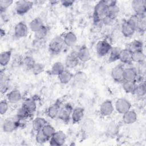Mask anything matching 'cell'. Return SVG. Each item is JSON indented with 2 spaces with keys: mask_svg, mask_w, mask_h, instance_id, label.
Segmentation results:
<instances>
[{
  "mask_svg": "<svg viewBox=\"0 0 146 146\" xmlns=\"http://www.w3.org/2000/svg\"><path fill=\"white\" fill-rule=\"evenodd\" d=\"M64 46L63 38L60 36H57L52 38L48 44V50L53 54L60 53Z\"/></svg>",
  "mask_w": 146,
  "mask_h": 146,
  "instance_id": "cell-1",
  "label": "cell"
},
{
  "mask_svg": "<svg viewBox=\"0 0 146 146\" xmlns=\"http://www.w3.org/2000/svg\"><path fill=\"white\" fill-rule=\"evenodd\" d=\"M107 7L104 1H99L95 5L94 10V18L95 21H102L103 17L107 15Z\"/></svg>",
  "mask_w": 146,
  "mask_h": 146,
  "instance_id": "cell-2",
  "label": "cell"
},
{
  "mask_svg": "<svg viewBox=\"0 0 146 146\" xmlns=\"http://www.w3.org/2000/svg\"><path fill=\"white\" fill-rule=\"evenodd\" d=\"M33 2L30 1H18L15 4V11L18 15H24L28 13L33 7Z\"/></svg>",
  "mask_w": 146,
  "mask_h": 146,
  "instance_id": "cell-3",
  "label": "cell"
},
{
  "mask_svg": "<svg viewBox=\"0 0 146 146\" xmlns=\"http://www.w3.org/2000/svg\"><path fill=\"white\" fill-rule=\"evenodd\" d=\"M112 47L109 42L105 40H101L96 45V51L100 56H104L110 52Z\"/></svg>",
  "mask_w": 146,
  "mask_h": 146,
  "instance_id": "cell-4",
  "label": "cell"
},
{
  "mask_svg": "<svg viewBox=\"0 0 146 146\" xmlns=\"http://www.w3.org/2000/svg\"><path fill=\"white\" fill-rule=\"evenodd\" d=\"M72 107L70 104H66L61 107L58 118L64 122H67L70 120L71 117Z\"/></svg>",
  "mask_w": 146,
  "mask_h": 146,
  "instance_id": "cell-5",
  "label": "cell"
},
{
  "mask_svg": "<svg viewBox=\"0 0 146 146\" xmlns=\"http://www.w3.org/2000/svg\"><path fill=\"white\" fill-rule=\"evenodd\" d=\"M115 107L117 112L123 114L131 110V104L127 99L124 98H120L116 100Z\"/></svg>",
  "mask_w": 146,
  "mask_h": 146,
  "instance_id": "cell-6",
  "label": "cell"
},
{
  "mask_svg": "<svg viewBox=\"0 0 146 146\" xmlns=\"http://www.w3.org/2000/svg\"><path fill=\"white\" fill-rule=\"evenodd\" d=\"M66 135L62 131H56L50 139V144L51 145H62L66 142Z\"/></svg>",
  "mask_w": 146,
  "mask_h": 146,
  "instance_id": "cell-7",
  "label": "cell"
},
{
  "mask_svg": "<svg viewBox=\"0 0 146 146\" xmlns=\"http://www.w3.org/2000/svg\"><path fill=\"white\" fill-rule=\"evenodd\" d=\"M133 10L136 15H145L146 1L145 0H133L131 2Z\"/></svg>",
  "mask_w": 146,
  "mask_h": 146,
  "instance_id": "cell-8",
  "label": "cell"
},
{
  "mask_svg": "<svg viewBox=\"0 0 146 146\" xmlns=\"http://www.w3.org/2000/svg\"><path fill=\"white\" fill-rule=\"evenodd\" d=\"M14 32L17 38H24L28 34V27L24 22H19L15 26Z\"/></svg>",
  "mask_w": 146,
  "mask_h": 146,
  "instance_id": "cell-9",
  "label": "cell"
},
{
  "mask_svg": "<svg viewBox=\"0 0 146 146\" xmlns=\"http://www.w3.org/2000/svg\"><path fill=\"white\" fill-rule=\"evenodd\" d=\"M114 111V107L111 101L106 100L103 102L100 107V112L104 116L111 115Z\"/></svg>",
  "mask_w": 146,
  "mask_h": 146,
  "instance_id": "cell-10",
  "label": "cell"
},
{
  "mask_svg": "<svg viewBox=\"0 0 146 146\" xmlns=\"http://www.w3.org/2000/svg\"><path fill=\"white\" fill-rule=\"evenodd\" d=\"M124 68L121 65H117L114 67L111 72V75L115 82H122L123 81V74Z\"/></svg>",
  "mask_w": 146,
  "mask_h": 146,
  "instance_id": "cell-11",
  "label": "cell"
},
{
  "mask_svg": "<svg viewBox=\"0 0 146 146\" xmlns=\"http://www.w3.org/2000/svg\"><path fill=\"white\" fill-rule=\"evenodd\" d=\"M79 61L80 60L77 55V52H72L68 55L66 58L64 64L66 67L72 68L78 66Z\"/></svg>",
  "mask_w": 146,
  "mask_h": 146,
  "instance_id": "cell-12",
  "label": "cell"
},
{
  "mask_svg": "<svg viewBox=\"0 0 146 146\" xmlns=\"http://www.w3.org/2000/svg\"><path fill=\"white\" fill-rule=\"evenodd\" d=\"M121 31L122 34L126 38L131 37L135 33L136 30L128 22V21H124L121 25Z\"/></svg>",
  "mask_w": 146,
  "mask_h": 146,
  "instance_id": "cell-13",
  "label": "cell"
},
{
  "mask_svg": "<svg viewBox=\"0 0 146 146\" xmlns=\"http://www.w3.org/2000/svg\"><path fill=\"white\" fill-rule=\"evenodd\" d=\"M137 113L133 110H129L123 114V121L126 124H132L135 123L137 120Z\"/></svg>",
  "mask_w": 146,
  "mask_h": 146,
  "instance_id": "cell-14",
  "label": "cell"
},
{
  "mask_svg": "<svg viewBox=\"0 0 146 146\" xmlns=\"http://www.w3.org/2000/svg\"><path fill=\"white\" fill-rule=\"evenodd\" d=\"M84 110L83 108L77 107L72 110L71 119L74 123L80 122L84 117Z\"/></svg>",
  "mask_w": 146,
  "mask_h": 146,
  "instance_id": "cell-15",
  "label": "cell"
},
{
  "mask_svg": "<svg viewBox=\"0 0 146 146\" xmlns=\"http://www.w3.org/2000/svg\"><path fill=\"white\" fill-rule=\"evenodd\" d=\"M60 108H61L60 103L58 101L56 102L55 103L52 104L51 106H50L48 107L47 110L48 116L52 119L58 118Z\"/></svg>",
  "mask_w": 146,
  "mask_h": 146,
  "instance_id": "cell-16",
  "label": "cell"
},
{
  "mask_svg": "<svg viewBox=\"0 0 146 146\" xmlns=\"http://www.w3.org/2000/svg\"><path fill=\"white\" fill-rule=\"evenodd\" d=\"M18 127L17 120L7 119L2 124V129L5 132L9 133L14 131Z\"/></svg>",
  "mask_w": 146,
  "mask_h": 146,
  "instance_id": "cell-17",
  "label": "cell"
},
{
  "mask_svg": "<svg viewBox=\"0 0 146 146\" xmlns=\"http://www.w3.org/2000/svg\"><path fill=\"white\" fill-rule=\"evenodd\" d=\"M63 38L64 45L68 47L74 46L77 42L76 35L72 31H68L66 33Z\"/></svg>",
  "mask_w": 146,
  "mask_h": 146,
  "instance_id": "cell-18",
  "label": "cell"
},
{
  "mask_svg": "<svg viewBox=\"0 0 146 146\" xmlns=\"http://www.w3.org/2000/svg\"><path fill=\"white\" fill-rule=\"evenodd\" d=\"M77 55L80 61L86 62L91 58V54L89 49L86 46H82L77 52Z\"/></svg>",
  "mask_w": 146,
  "mask_h": 146,
  "instance_id": "cell-19",
  "label": "cell"
},
{
  "mask_svg": "<svg viewBox=\"0 0 146 146\" xmlns=\"http://www.w3.org/2000/svg\"><path fill=\"white\" fill-rule=\"evenodd\" d=\"M137 74V71L133 68H125L124 70L123 80L135 82Z\"/></svg>",
  "mask_w": 146,
  "mask_h": 146,
  "instance_id": "cell-20",
  "label": "cell"
},
{
  "mask_svg": "<svg viewBox=\"0 0 146 146\" xmlns=\"http://www.w3.org/2000/svg\"><path fill=\"white\" fill-rule=\"evenodd\" d=\"M119 60H120L123 63L129 64L132 62V52H130L127 48L121 49L120 55Z\"/></svg>",
  "mask_w": 146,
  "mask_h": 146,
  "instance_id": "cell-21",
  "label": "cell"
},
{
  "mask_svg": "<svg viewBox=\"0 0 146 146\" xmlns=\"http://www.w3.org/2000/svg\"><path fill=\"white\" fill-rule=\"evenodd\" d=\"M143 48V43L141 40H134L131 42L129 43L125 48L128 50L132 53L138 51H142Z\"/></svg>",
  "mask_w": 146,
  "mask_h": 146,
  "instance_id": "cell-22",
  "label": "cell"
},
{
  "mask_svg": "<svg viewBox=\"0 0 146 146\" xmlns=\"http://www.w3.org/2000/svg\"><path fill=\"white\" fill-rule=\"evenodd\" d=\"M22 99V95L18 90H13L7 95V101L10 103H16Z\"/></svg>",
  "mask_w": 146,
  "mask_h": 146,
  "instance_id": "cell-23",
  "label": "cell"
},
{
  "mask_svg": "<svg viewBox=\"0 0 146 146\" xmlns=\"http://www.w3.org/2000/svg\"><path fill=\"white\" fill-rule=\"evenodd\" d=\"M47 124V121L43 117H37L35 118L32 123V127L36 132L42 130L43 127Z\"/></svg>",
  "mask_w": 146,
  "mask_h": 146,
  "instance_id": "cell-24",
  "label": "cell"
},
{
  "mask_svg": "<svg viewBox=\"0 0 146 146\" xmlns=\"http://www.w3.org/2000/svg\"><path fill=\"white\" fill-rule=\"evenodd\" d=\"M87 75L83 72H78L74 75V81L78 86H83L87 81Z\"/></svg>",
  "mask_w": 146,
  "mask_h": 146,
  "instance_id": "cell-25",
  "label": "cell"
},
{
  "mask_svg": "<svg viewBox=\"0 0 146 146\" xmlns=\"http://www.w3.org/2000/svg\"><path fill=\"white\" fill-rule=\"evenodd\" d=\"M74 75L68 70H64L59 75H58L59 80L62 84H66L68 83L72 79H73Z\"/></svg>",
  "mask_w": 146,
  "mask_h": 146,
  "instance_id": "cell-26",
  "label": "cell"
},
{
  "mask_svg": "<svg viewBox=\"0 0 146 146\" xmlns=\"http://www.w3.org/2000/svg\"><path fill=\"white\" fill-rule=\"evenodd\" d=\"M44 26L43 21L40 18H35L29 23V28L35 33Z\"/></svg>",
  "mask_w": 146,
  "mask_h": 146,
  "instance_id": "cell-27",
  "label": "cell"
},
{
  "mask_svg": "<svg viewBox=\"0 0 146 146\" xmlns=\"http://www.w3.org/2000/svg\"><path fill=\"white\" fill-rule=\"evenodd\" d=\"M22 106L25 107L30 113H33L36 109V103L34 99L29 98L26 99L23 103Z\"/></svg>",
  "mask_w": 146,
  "mask_h": 146,
  "instance_id": "cell-28",
  "label": "cell"
},
{
  "mask_svg": "<svg viewBox=\"0 0 146 146\" xmlns=\"http://www.w3.org/2000/svg\"><path fill=\"white\" fill-rule=\"evenodd\" d=\"M121 83H122L123 89L127 93H131V94L134 93V91L136 86V84H137L135 82L123 80Z\"/></svg>",
  "mask_w": 146,
  "mask_h": 146,
  "instance_id": "cell-29",
  "label": "cell"
},
{
  "mask_svg": "<svg viewBox=\"0 0 146 146\" xmlns=\"http://www.w3.org/2000/svg\"><path fill=\"white\" fill-rule=\"evenodd\" d=\"M145 55L142 51H138L132 53V62L138 64H143L145 61Z\"/></svg>",
  "mask_w": 146,
  "mask_h": 146,
  "instance_id": "cell-30",
  "label": "cell"
},
{
  "mask_svg": "<svg viewBox=\"0 0 146 146\" xmlns=\"http://www.w3.org/2000/svg\"><path fill=\"white\" fill-rule=\"evenodd\" d=\"M64 70H65L64 64L60 62H56L53 64L51 67V72L55 75H59Z\"/></svg>",
  "mask_w": 146,
  "mask_h": 146,
  "instance_id": "cell-31",
  "label": "cell"
},
{
  "mask_svg": "<svg viewBox=\"0 0 146 146\" xmlns=\"http://www.w3.org/2000/svg\"><path fill=\"white\" fill-rule=\"evenodd\" d=\"M11 57V51L10 50L5 51L0 54V64L1 66H6L9 63Z\"/></svg>",
  "mask_w": 146,
  "mask_h": 146,
  "instance_id": "cell-32",
  "label": "cell"
},
{
  "mask_svg": "<svg viewBox=\"0 0 146 146\" xmlns=\"http://www.w3.org/2000/svg\"><path fill=\"white\" fill-rule=\"evenodd\" d=\"M146 93V84L145 81H143L138 84H136V86L134 91L135 94L137 96H144Z\"/></svg>",
  "mask_w": 146,
  "mask_h": 146,
  "instance_id": "cell-33",
  "label": "cell"
},
{
  "mask_svg": "<svg viewBox=\"0 0 146 146\" xmlns=\"http://www.w3.org/2000/svg\"><path fill=\"white\" fill-rule=\"evenodd\" d=\"M49 29L48 27L43 26L42 28H40L36 32L34 33V36L35 39L38 40H44L47 36L48 33Z\"/></svg>",
  "mask_w": 146,
  "mask_h": 146,
  "instance_id": "cell-34",
  "label": "cell"
},
{
  "mask_svg": "<svg viewBox=\"0 0 146 146\" xmlns=\"http://www.w3.org/2000/svg\"><path fill=\"white\" fill-rule=\"evenodd\" d=\"M36 62L34 59L31 56H27L25 57L22 60V65L23 67L27 70H30L32 69Z\"/></svg>",
  "mask_w": 146,
  "mask_h": 146,
  "instance_id": "cell-35",
  "label": "cell"
},
{
  "mask_svg": "<svg viewBox=\"0 0 146 146\" xmlns=\"http://www.w3.org/2000/svg\"><path fill=\"white\" fill-rule=\"evenodd\" d=\"M121 49L118 47H112L110 52V56L108 58V60L110 62H115L117 60H119V55L120 53Z\"/></svg>",
  "mask_w": 146,
  "mask_h": 146,
  "instance_id": "cell-36",
  "label": "cell"
},
{
  "mask_svg": "<svg viewBox=\"0 0 146 146\" xmlns=\"http://www.w3.org/2000/svg\"><path fill=\"white\" fill-rule=\"evenodd\" d=\"M8 90V84L7 78L4 72H1L0 74V91L2 94L5 93Z\"/></svg>",
  "mask_w": 146,
  "mask_h": 146,
  "instance_id": "cell-37",
  "label": "cell"
},
{
  "mask_svg": "<svg viewBox=\"0 0 146 146\" xmlns=\"http://www.w3.org/2000/svg\"><path fill=\"white\" fill-rule=\"evenodd\" d=\"M107 15L111 16L113 18H116L117 16L119 14V7L117 6V5L116 4L111 5L107 6Z\"/></svg>",
  "mask_w": 146,
  "mask_h": 146,
  "instance_id": "cell-38",
  "label": "cell"
},
{
  "mask_svg": "<svg viewBox=\"0 0 146 146\" xmlns=\"http://www.w3.org/2000/svg\"><path fill=\"white\" fill-rule=\"evenodd\" d=\"M119 131V128L117 124L114 121L109 123L107 127V133L110 136H115Z\"/></svg>",
  "mask_w": 146,
  "mask_h": 146,
  "instance_id": "cell-39",
  "label": "cell"
},
{
  "mask_svg": "<svg viewBox=\"0 0 146 146\" xmlns=\"http://www.w3.org/2000/svg\"><path fill=\"white\" fill-rule=\"evenodd\" d=\"M16 114L17 118L22 120H25L27 119L31 113L25 107L22 106L18 109Z\"/></svg>",
  "mask_w": 146,
  "mask_h": 146,
  "instance_id": "cell-40",
  "label": "cell"
},
{
  "mask_svg": "<svg viewBox=\"0 0 146 146\" xmlns=\"http://www.w3.org/2000/svg\"><path fill=\"white\" fill-rule=\"evenodd\" d=\"M50 140V139L44 135L42 130L38 131L36 132L35 140L39 144H43L46 143Z\"/></svg>",
  "mask_w": 146,
  "mask_h": 146,
  "instance_id": "cell-41",
  "label": "cell"
},
{
  "mask_svg": "<svg viewBox=\"0 0 146 146\" xmlns=\"http://www.w3.org/2000/svg\"><path fill=\"white\" fill-rule=\"evenodd\" d=\"M42 131L44 133V135L46 136H47L49 139H50L53 136L54 133L56 132L54 127H52L51 125L48 124H46L43 127V128L42 129Z\"/></svg>",
  "mask_w": 146,
  "mask_h": 146,
  "instance_id": "cell-42",
  "label": "cell"
},
{
  "mask_svg": "<svg viewBox=\"0 0 146 146\" xmlns=\"http://www.w3.org/2000/svg\"><path fill=\"white\" fill-rule=\"evenodd\" d=\"M44 69V66L42 63L36 62L32 69L31 70V72L34 75H39L41 74Z\"/></svg>",
  "mask_w": 146,
  "mask_h": 146,
  "instance_id": "cell-43",
  "label": "cell"
},
{
  "mask_svg": "<svg viewBox=\"0 0 146 146\" xmlns=\"http://www.w3.org/2000/svg\"><path fill=\"white\" fill-rule=\"evenodd\" d=\"M13 3V1L11 0H1L0 1V10L1 13L5 11L8 7H9L12 3Z\"/></svg>",
  "mask_w": 146,
  "mask_h": 146,
  "instance_id": "cell-44",
  "label": "cell"
},
{
  "mask_svg": "<svg viewBox=\"0 0 146 146\" xmlns=\"http://www.w3.org/2000/svg\"><path fill=\"white\" fill-rule=\"evenodd\" d=\"M115 21H116V18L106 15L102 19V22L103 23L104 25L106 26H112L115 23Z\"/></svg>",
  "mask_w": 146,
  "mask_h": 146,
  "instance_id": "cell-45",
  "label": "cell"
},
{
  "mask_svg": "<svg viewBox=\"0 0 146 146\" xmlns=\"http://www.w3.org/2000/svg\"><path fill=\"white\" fill-rule=\"evenodd\" d=\"M9 109L8 103L6 100H3L0 102V113L3 115L5 114Z\"/></svg>",
  "mask_w": 146,
  "mask_h": 146,
  "instance_id": "cell-46",
  "label": "cell"
},
{
  "mask_svg": "<svg viewBox=\"0 0 146 146\" xmlns=\"http://www.w3.org/2000/svg\"><path fill=\"white\" fill-rule=\"evenodd\" d=\"M84 128L86 129H87V131H91V129L94 127V122L92 120L88 119L86 120V121L84 123Z\"/></svg>",
  "mask_w": 146,
  "mask_h": 146,
  "instance_id": "cell-47",
  "label": "cell"
},
{
  "mask_svg": "<svg viewBox=\"0 0 146 146\" xmlns=\"http://www.w3.org/2000/svg\"><path fill=\"white\" fill-rule=\"evenodd\" d=\"M60 3H62V5L64 6V7H70L71 6H72L74 3V1L72 0H62L60 1Z\"/></svg>",
  "mask_w": 146,
  "mask_h": 146,
  "instance_id": "cell-48",
  "label": "cell"
},
{
  "mask_svg": "<svg viewBox=\"0 0 146 146\" xmlns=\"http://www.w3.org/2000/svg\"><path fill=\"white\" fill-rule=\"evenodd\" d=\"M5 30H2V29H1V37H3V35H5Z\"/></svg>",
  "mask_w": 146,
  "mask_h": 146,
  "instance_id": "cell-49",
  "label": "cell"
}]
</instances>
